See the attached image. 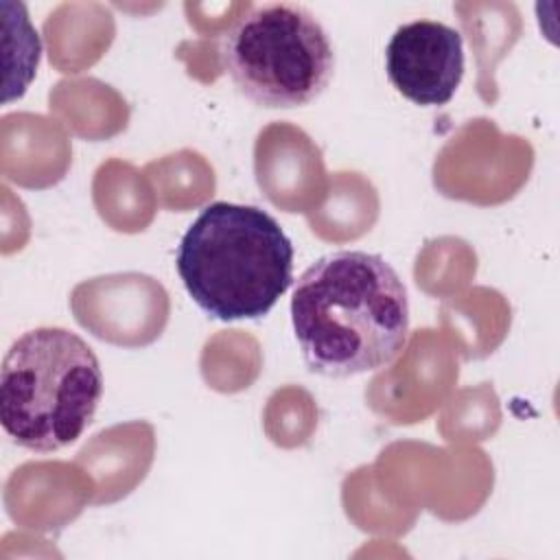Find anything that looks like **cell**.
Wrapping results in <instances>:
<instances>
[{
    "label": "cell",
    "instance_id": "2",
    "mask_svg": "<svg viewBox=\"0 0 560 560\" xmlns=\"http://www.w3.org/2000/svg\"><path fill=\"white\" fill-rule=\"evenodd\" d=\"M175 267L206 315L260 319L293 282V243L262 208L214 201L184 232Z\"/></svg>",
    "mask_w": 560,
    "mask_h": 560
},
{
    "label": "cell",
    "instance_id": "3",
    "mask_svg": "<svg viewBox=\"0 0 560 560\" xmlns=\"http://www.w3.org/2000/svg\"><path fill=\"white\" fill-rule=\"evenodd\" d=\"M101 396V363L68 328H33L4 354L0 422L22 448L52 453L72 444L94 420Z\"/></svg>",
    "mask_w": 560,
    "mask_h": 560
},
{
    "label": "cell",
    "instance_id": "4",
    "mask_svg": "<svg viewBox=\"0 0 560 560\" xmlns=\"http://www.w3.org/2000/svg\"><path fill=\"white\" fill-rule=\"evenodd\" d=\"M219 55L236 90L267 109L313 103L335 74L328 31L298 2L252 7L223 33Z\"/></svg>",
    "mask_w": 560,
    "mask_h": 560
},
{
    "label": "cell",
    "instance_id": "1",
    "mask_svg": "<svg viewBox=\"0 0 560 560\" xmlns=\"http://www.w3.org/2000/svg\"><path fill=\"white\" fill-rule=\"evenodd\" d=\"M291 324L308 372L326 378L376 372L409 341V295L383 256L341 249L295 280Z\"/></svg>",
    "mask_w": 560,
    "mask_h": 560
},
{
    "label": "cell",
    "instance_id": "5",
    "mask_svg": "<svg viewBox=\"0 0 560 560\" xmlns=\"http://www.w3.org/2000/svg\"><path fill=\"white\" fill-rule=\"evenodd\" d=\"M392 85L416 105H446L464 77L459 31L435 20H416L394 31L385 48Z\"/></svg>",
    "mask_w": 560,
    "mask_h": 560
}]
</instances>
